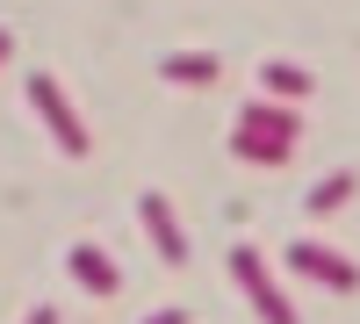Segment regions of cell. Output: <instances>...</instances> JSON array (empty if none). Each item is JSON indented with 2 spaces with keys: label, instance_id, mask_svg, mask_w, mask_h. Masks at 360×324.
<instances>
[{
  "label": "cell",
  "instance_id": "cell-1",
  "mask_svg": "<svg viewBox=\"0 0 360 324\" xmlns=\"http://www.w3.org/2000/svg\"><path fill=\"white\" fill-rule=\"evenodd\" d=\"M295 144H303V115L295 101H245L231 123V152L245 166H288Z\"/></svg>",
  "mask_w": 360,
  "mask_h": 324
},
{
  "label": "cell",
  "instance_id": "cell-2",
  "mask_svg": "<svg viewBox=\"0 0 360 324\" xmlns=\"http://www.w3.org/2000/svg\"><path fill=\"white\" fill-rule=\"evenodd\" d=\"M29 108L44 115V130L58 137V152H65V159H86V152H94V137H86L79 108L65 101V86H58L51 72H29Z\"/></svg>",
  "mask_w": 360,
  "mask_h": 324
},
{
  "label": "cell",
  "instance_id": "cell-3",
  "mask_svg": "<svg viewBox=\"0 0 360 324\" xmlns=\"http://www.w3.org/2000/svg\"><path fill=\"white\" fill-rule=\"evenodd\" d=\"M288 274H295V281H317V288H332V296H353V288H360V267H353L346 252L317 245V238H295V245H288Z\"/></svg>",
  "mask_w": 360,
  "mask_h": 324
},
{
  "label": "cell",
  "instance_id": "cell-4",
  "mask_svg": "<svg viewBox=\"0 0 360 324\" xmlns=\"http://www.w3.org/2000/svg\"><path fill=\"white\" fill-rule=\"evenodd\" d=\"M231 281L238 288H245V303L266 317V324H295V310H288V296H281V288H274V274H266V259L252 252V245H238L231 252Z\"/></svg>",
  "mask_w": 360,
  "mask_h": 324
},
{
  "label": "cell",
  "instance_id": "cell-5",
  "mask_svg": "<svg viewBox=\"0 0 360 324\" xmlns=\"http://www.w3.org/2000/svg\"><path fill=\"white\" fill-rule=\"evenodd\" d=\"M137 216H144V231H152V245H159L166 267H188V231H180L173 202H166L159 188H152V195H137Z\"/></svg>",
  "mask_w": 360,
  "mask_h": 324
},
{
  "label": "cell",
  "instance_id": "cell-6",
  "mask_svg": "<svg viewBox=\"0 0 360 324\" xmlns=\"http://www.w3.org/2000/svg\"><path fill=\"white\" fill-rule=\"evenodd\" d=\"M65 274L86 288V296H123V267H115V259H108L101 245H86V238L65 252Z\"/></svg>",
  "mask_w": 360,
  "mask_h": 324
},
{
  "label": "cell",
  "instance_id": "cell-7",
  "mask_svg": "<svg viewBox=\"0 0 360 324\" xmlns=\"http://www.w3.org/2000/svg\"><path fill=\"white\" fill-rule=\"evenodd\" d=\"M159 72L173 86H217L224 79V58L217 51H173V58H159Z\"/></svg>",
  "mask_w": 360,
  "mask_h": 324
},
{
  "label": "cell",
  "instance_id": "cell-8",
  "mask_svg": "<svg viewBox=\"0 0 360 324\" xmlns=\"http://www.w3.org/2000/svg\"><path fill=\"white\" fill-rule=\"evenodd\" d=\"M259 86H266L274 101H295V108H303V94H310V72H303V65H288V58H266V65H259Z\"/></svg>",
  "mask_w": 360,
  "mask_h": 324
},
{
  "label": "cell",
  "instance_id": "cell-9",
  "mask_svg": "<svg viewBox=\"0 0 360 324\" xmlns=\"http://www.w3.org/2000/svg\"><path fill=\"white\" fill-rule=\"evenodd\" d=\"M353 195H360V173H324V181L310 188V216H339Z\"/></svg>",
  "mask_w": 360,
  "mask_h": 324
},
{
  "label": "cell",
  "instance_id": "cell-10",
  "mask_svg": "<svg viewBox=\"0 0 360 324\" xmlns=\"http://www.w3.org/2000/svg\"><path fill=\"white\" fill-rule=\"evenodd\" d=\"M144 324H188V310H152Z\"/></svg>",
  "mask_w": 360,
  "mask_h": 324
},
{
  "label": "cell",
  "instance_id": "cell-11",
  "mask_svg": "<svg viewBox=\"0 0 360 324\" xmlns=\"http://www.w3.org/2000/svg\"><path fill=\"white\" fill-rule=\"evenodd\" d=\"M22 324H58V310H51V303H37V310H29Z\"/></svg>",
  "mask_w": 360,
  "mask_h": 324
},
{
  "label": "cell",
  "instance_id": "cell-12",
  "mask_svg": "<svg viewBox=\"0 0 360 324\" xmlns=\"http://www.w3.org/2000/svg\"><path fill=\"white\" fill-rule=\"evenodd\" d=\"M8 58H15V37H8V29H0V65H8Z\"/></svg>",
  "mask_w": 360,
  "mask_h": 324
}]
</instances>
